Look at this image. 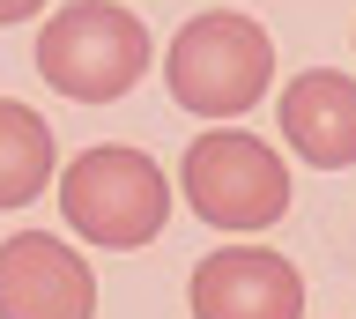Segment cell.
<instances>
[{
  "label": "cell",
  "mask_w": 356,
  "mask_h": 319,
  "mask_svg": "<svg viewBox=\"0 0 356 319\" xmlns=\"http://www.w3.org/2000/svg\"><path fill=\"white\" fill-rule=\"evenodd\" d=\"M275 82V45H267V30L238 8H208L193 23L171 38L163 52V90L200 119H238L252 112Z\"/></svg>",
  "instance_id": "1"
},
{
  "label": "cell",
  "mask_w": 356,
  "mask_h": 319,
  "mask_svg": "<svg viewBox=\"0 0 356 319\" xmlns=\"http://www.w3.org/2000/svg\"><path fill=\"white\" fill-rule=\"evenodd\" d=\"M38 74L74 104H119L149 74V23L119 0H67L38 30Z\"/></svg>",
  "instance_id": "2"
},
{
  "label": "cell",
  "mask_w": 356,
  "mask_h": 319,
  "mask_svg": "<svg viewBox=\"0 0 356 319\" xmlns=\"http://www.w3.org/2000/svg\"><path fill=\"white\" fill-rule=\"evenodd\" d=\"M38 8H44V0H0V30H8V23H30Z\"/></svg>",
  "instance_id": "9"
},
{
  "label": "cell",
  "mask_w": 356,
  "mask_h": 319,
  "mask_svg": "<svg viewBox=\"0 0 356 319\" xmlns=\"http://www.w3.org/2000/svg\"><path fill=\"white\" fill-rule=\"evenodd\" d=\"M193 319H305V275L267 245H222L193 268Z\"/></svg>",
  "instance_id": "6"
},
{
  "label": "cell",
  "mask_w": 356,
  "mask_h": 319,
  "mask_svg": "<svg viewBox=\"0 0 356 319\" xmlns=\"http://www.w3.org/2000/svg\"><path fill=\"white\" fill-rule=\"evenodd\" d=\"M60 215L89 245L134 252L171 223V179L141 149H82L60 171Z\"/></svg>",
  "instance_id": "3"
},
{
  "label": "cell",
  "mask_w": 356,
  "mask_h": 319,
  "mask_svg": "<svg viewBox=\"0 0 356 319\" xmlns=\"http://www.w3.org/2000/svg\"><path fill=\"white\" fill-rule=\"evenodd\" d=\"M178 179H186L193 215L216 223V230H267V223H282V208H289V163L267 141H252L245 126L200 134L186 149Z\"/></svg>",
  "instance_id": "4"
},
{
  "label": "cell",
  "mask_w": 356,
  "mask_h": 319,
  "mask_svg": "<svg viewBox=\"0 0 356 319\" xmlns=\"http://www.w3.org/2000/svg\"><path fill=\"white\" fill-rule=\"evenodd\" d=\"M44 179H52V126L30 104L0 97V208L38 201Z\"/></svg>",
  "instance_id": "8"
},
{
  "label": "cell",
  "mask_w": 356,
  "mask_h": 319,
  "mask_svg": "<svg viewBox=\"0 0 356 319\" xmlns=\"http://www.w3.org/2000/svg\"><path fill=\"white\" fill-rule=\"evenodd\" d=\"M0 319H97V275L52 230H15L0 245Z\"/></svg>",
  "instance_id": "5"
},
{
  "label": "cell",
  "mask_w": 356,
  "mask_h": 319,
  "mask_svg": "<svg viewBox=\"0 0 356 319\" xmlns=\"http://www.w3.org/2000/svg\"><path fill=\"white\" fill-rule=\"evenodd\" d=\"M282 141L312 171H341L356 163V82L334 67H312L282 90Z\"/></svg>",
  "instance_id": "7"
}]
</instances>
